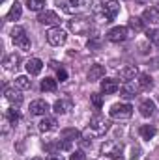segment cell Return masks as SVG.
I'll use <instances>...</instances> for the list:
<instances>
[{
    "label": "cell",
    "mask_w": 159,
    "mask_h": 160,
    "mask_svg": "<svg viewBox=\"0 0 159 160\" xmlns=\"http://www.w3.org/2000/svg\"><path fill=\"white\" fill-rule=\"evenodd\" d=\"M139 157H140V145L139 143H131V155H129V158L137 160Z\"/></svg>",
    "instance_id": "e575fe53"
},
{
    "label": "cell",
    "mask_w": 159,
    "mask_h": 160,
    "mask_svg": "<svg viewBox=\"0 0 159 160\" xmlns=\"http://www.w3.org/2000/svg\"><path fill=\"white\" fill-rule=\"evenodd\" d=\"M26 6L30 11H43V8L47 6L45 0H26Z\"/></svg>",
    "instance_id": "f546056e"
},
{
    "label": "cell",
    "mask_w": 159,
    "mask_h": 160,
    "mask_svg": "<svg viewBox=\"0 0 159 160\" xmlns=\"http://www.w3.org/2000/svg\"><path fill=\"white\" fill-rule=\"evenodd\" d=\"M6 119H8L9 125H17L21 121V114L15 108H9V110H6Z\"/></svg>",
    "instance_id": "f1b7e54d"
},
{
    "label": "cell",
    "mask_w": 159,
    "mask_h": 160,
    "mask_svg": "<svg viewBox=\"0 0 159 160\" xmlns=\"http://www.w3.org/2000/svg\"><path fill=\"white\" fill-rule=\"evenodd\" d=\"M60 138L73 143V142H77V140L80 138V132L77 130V128H64V130L60 132Z\"/></svg>",
    "instance_id": "7402d4cb"
},
{
    "label": "cell",
    "mask_w": 159,
    "mask_h": 160,
    "mask_svg": "<svg viewBox=\"0 0 159 160\" xmlns=\"http://www.w3.org/2000/svg\"><path fill=\"white\" fill-rule=\"evenodd\" d=\"M129 28L135 30V32H140V30L144 28V21H142V17H131V19H129Z\"/></svg>",
    "instance_id": "4dcf8cb0"
},
{
    "label": "cell",
    "mask_w": 159,
    "mask_h": 160,
    "mask_svg": "<svg viewBox=\"0 0 159 160\" xmlns=\"http://www.w3.org/2000/svg\"><path fill=\"white\" fill-rule=\"evenodd\" d=\"M41 69H43V62H41L40 58H32V60L26 62V71H28V75L36 77V75L41 73Z\"/></svg>",
    "instance_id": "d6986e66"
},
{
    "label": "cell",
    "mask_w": 159,
    "mask_h": 160,
    "mask_svg": "<svg viewBox=\"0 0 159 160\" xmlns=\"http://www.w3.org/2000/svg\"><path fill=\"white\" fill-rule=\"evenodd\" d=\"M56 77H58V80H60V82H64V80H68V71L60 67V69L56 71Z\"/></svg>",
    "instance_id": "8d00e7d4"
},
{
    "label": "cell",
    "mask_w": 159,
    "mask_h": 160,
    "mask_svg": "<svg viewBox=\"0 0 159 160\" xmlns=\"http://www.w3.org/2000/svg\"><path fill=\"white\" fill-rule=\"evenodd\" d=\"M15 88H19V89H30V78L28 77H17L15 78Z\"/></svg>",
    "instance_id": "1f68e13d"
},
{
    "label": "cell",
    "mask_w": 159,
    "mask_h": 160,
    "mask_svg": "<svg viewBox=\"0 0 159 160\" xmlns=\"http://www.w3.org/2000/svg\"><path fill=\"white\" fill-rule=\"evenodd\" d=\"M6 99H8L13 106H21V104H23V95H21L19 88H8V89H6Z\"/></svg>",
    "instance_id": "9a60e30c"
},
{
    "label": "cell",
    "mask_w": 159,
    "mask_h": 160,
    "mask_svg": "<svg viewBox=\"0 0 159 160\" xmlns=\"http://www.w3.org/2000/svg\"><path fill=\"white\" fill-rule=\"evenodd\" d=\"M101 155L109 157L112 160H122V155H123V143L118 142V140H109V142H103L101 145Z\"/></svg>",
    "instance_id": "3957f363"
},
{
    "label": "cell",
    "mask_w": 159,
    "mask_h": 160,
    "mask_svg": "<svg viewBox=\"0 0 159 160\" xmlns=\"http://www.w3.org/2000/svg\"><path fill=\"white\" fill-rule=\"evenodd\" d=\"M103 77H105V65L96 63V65H92V67H90V71H88V80H90V82L101 80Z\"/></svg>",
    "instance_id": "ffe728a7"
},
{
    "label": "cell",
    "mask_w": 159,
    "mask_h": 160,
    "mask_svg": "<svg viewBox=\"0 0 159 160\" xmlns=\"http://www.w3.org/2000/svg\"><path fill=\"white\" fill-rule=\"evenodd\" d=\"M56 119L54 118H43L41 119V123H40V130L41 132H51V130H54L56 128Z\"/></svg>",
    "instance_id": "d4e9b609"
},
{
    "label": "cell",
    "mask_w": 159,
    "mask_h": 160,
    "mask_svg": "<svg viewBox=\"0 0 159 160\" xmlns=\"http://www.w3.org/2000/svg\"><path fill=\"white\" fill-rule=\"evenodd\" d=\"M19 63H21V56H19V54H15V52L8 54V56L4 58V62H2V65H4L8 71H13V69H17V67H19Z\"/></svg>",
    "instance_id": "ac0fdd59"
},
{
    "label": "cell",
    "mask_w": 159,
    "mask_h": 160,
    "mask_svg": "<svg viewBox=\"0 0 159 160\" xmlns=\"http://www.w3.org/2000/svg\"><path fill=\"white\" fill-rule=\"evenodd\" d=\"M142 21L144 22H159V11L156 8H148V9H144V13H142Z\"/></svg>",
    "instance_id": "cb8c5ba5"
},
{
    "label": "cell",
    "mask_w": 159,
    "mask_h": 160,
    "mask_svg": "<svg viewBox=\"0 0 159 160\" xmlns=\"http://www.w3.org/2000/svg\"><path fill=\"white\" fill-rule=\"evenodd\" d=\"M137 82H139L140 89H148V88H152V86H154V78H152L148 73H140Z\"/></svg>",
    "instance_id": "484cf974"
},
{
    "label": "cell",
    "mask_w": 159,
    "mask_h": 160,
    "mask_svg": "<svg viewBox=\"0 0 159 160\" xmlns=\"http://www.w3.org/2000/svg\"><path fill=\"white\" fill-rule=\"evenodd\" d=\"M30 114L32 116H45L49 110H51V106H49V102L47 101H43V99H36V101H32L30 102Z\"/></svg>",
    "instance_id": "7c38bea8"
},
{
    "label": "cell",
    "mask_w": 159,
    "mask_h": 160,
    "mask_svg": "<svg viewBox=\"0 0 159 160\" xmlns=\"http://www.w3.org/2000/svg\"><path fill=\"white\" fill-rule=\"evenodd\" d=\"M71 108H73V102H71L69 99H58V101L52 104V110H54V114H58V116L68 114Z\"/></svg>",
    "instance_id": "4fadbf2b"
},
{
    "label": "cell",
    "mask_w": 159,
    "mask_h": 160,
    "mask_svg": "<svg viewBox=\"0 0 159 160\" xmlns=\"http://www.w3.org/2000/svg\"><path fill=\"white\" fill-rule=\"evenodd\" d=\"M109 130V121L103 116H94L90 119V125L84 130V138H96V136H103Z\"/></svg>",
    "instance_id": "6da1fadb"
},
{
    "label": "cell",
    "mask_w": 159,
    "mask_h": 160,
    "mask_svg": "<svg viewBox=\"0 0 159 160\" xmlns=\"http://www.w3.org/2000/svg\"><path fill=\"white\" fill-rule=\"evenodd\" d=\"M69 160H86V155H84V151H75V153H71Z\"/></svg>",
    "instance_id": "d590c367"
},
{
    "label": "cell",
    "mask_w": 159,
    "mask_h": 160,
    "mask_svg": "<svg viewBox=\"0 0 159 160\" xmlns=\"http://www.w3.org/2000/svg\"><path fill=\"white\" fill-rule=\"evenodd\" d=\"M38 21H40L41 24L54 26V24H58V22H60V17H58V13H56V11L43 9V11H40V15H38Z\"/></svg>",
    "instance_id": "8fae6325"
},
{
    "label": "cell",
    "mask_w": 159,
    "mask_h": 160,
    "mask_svg": "<svg viewBox=\"0 0 159 160\" xmlns=\"http://www.w3.org/2000/svg\"><path fill=\"white\" fill-rule=\"evenodd\" d=\"M146 38H148L150 43L159 45V30L157 28H150V30H146Z\"/></svg>",
    "instance_id": "d6a6232c"
},
{
    "label": "cell",
    "mask_w": 159,
    "mask_h": 160,
    "mask_svg": "<svg viewBox=\"0 0 159 160\" xmlns=\"http://www.w3.org/2000/svg\"><path fill=\"white\" fill-rule=\"evenodd\" d=\"M139 91H140V86H139V82H133V80L125 82V84L120 88V93H122L123 99H135V97L139 95Z\"/></svg>",
    "instance_id": "9c48e42d"
},
{
    "label": "cell",
    "mask_w": 159,
    "mask_h": 160,
    "mask_svg": "<svg viewBox=\"0 0 159 160\" xmlns=\"http://www.w3.org/2000/svg\"><path fill=\"white\" fill-rule=\"evenodd\" d=\"M156 127L154 125H142L140 128H139V134H140V138L142 140H152L154 136H156Z\"/></svg>",
    "instance_id": "603a6c76"
},
{
    "label": "cell",
    "mask_w": 159,
    "mask_h": 160,
    "mask_svg": "<svg viewBox=\"0 0 159 160\" xmlns=\"http://www.w3.org/2000/svg\"><path fill=\"white\" fill-rule=\"evenodd\" d=\"M118 75L122 80L129 82V80H135V77H139V69H137V65H125L118 71Z\"/></svg>",
    "instance_id": "2e32d148"
},
{
    "label": "cell",
    "mask_w": 159,
    "mask_h": 160,
    "mask_svg": "<svg viewBox=\"0 0 159 160\" xmlns=\"http://www.w3.org/2000/svg\"><path fill=\"white\" fill-rule=\"evenodd\" d=\"M90 101H92V104H94L96 110H101V106H103V95L92 93V95H90Z\"/></svg>",
    "instance_id": "836d02e7"
},
{
    "label": "cell",
    "mask_w": 159,
    "mask_h": 160,
    "mask_svg": "<svg viewBox=\"0 0 159 160\" xmlns=\"http://www.w3.org/2000/svg\"><path fill=\"white\" fill-rule=\"evenodd\" d=\"M21 15H23L21 4H19V2H13V6L9 8V11H8V15H6V21H19Z\"/></svg>",
    "instance_id": "44dd1931"
},
{
    "label": "cell",
    "mask_w": 159,
    "mask_h": 160,
    "mask_svg": "<svg viewBox=\"0 0 159 160\" xmlns=\"http://www.w3.org/2000/svg\"><path fill=\"white\" fill-rule=\"evenodd\" d=\"M32 160H41V158H32Z\"/></svg>",
    "instance_id": "ab89813d"
},
{
    "label": "cell",
    "mask_w": 159,
    "mask_h": 160,
    "mask_svg": "<svg viewBox=\"0 0 159 160\" xmlns=\"http://www.w3.org/2000/svg\"><path fill=\"white\" fill-rule=\"evenodd\" d=\"M56 6H58L64 13H68V15L77 13L79 8H82V6H80V0H56Z\"/></svg>",
    "instance_id": "30bf717a"
},
{
    "label": "cell",
    "mask_w": 159,
    "mask_h": 160,
    "mask_svg": "<svg viewBox=\"0 0 159 160\" xmlns=\"http://www.w3.org/2000/svg\"><path fill=\"white\" fill-rule=\"evenodd\" d=\"M99 11L103 15V22H111L116 19V15L120 13V2L118 0H107L103 4H99Z\"/></svg>",
    "instance_id": "277c9868"
},
{
    "label": "cell",
    "mask_w": 159,
    "mask_h": 160,
    "mask_svg": "<svg viewBox=\"0 0 159 160\" xmlns=\"http://www.w3.org/2000/svg\"><path fill=\"white\" fill-rule=\"evenodd\" d=\"M129 38V28L127 26H114L107 32V39L112 43H122Z\"/></svg>",
    "instance_id": "ba28073f"
},
{
    "label": "cell",
    "mask_w": 159,
    "mask_h": 160,
    "mask_svg": "<svg viewBox=\"0 0 159 160\" xmlns=\"http://www.w3.org/2000/svg\"><path fill=\"white\" fill-rule=\"evenodd\" d=\"M139 110H140V116H144V118H152L154 112H156V102L150 101V99H144V101H140Z\"/></svg>",
    "instance_id": "e0dca14e"
},
{
    "label": "cell",
    "mask_w": 159,
    "mask_h": 160,
    "mask_svg": "<svg viewBox=\"0 0 159 160\" xmlns=\"http://www.w3.org/2000/svg\"><path fill=\"white\" fill-rule=\"evenodd\" d=\"M45 160H64V158H62L60 155H49V157H47Z\"/></svg>",
    "instance_id": "74e56055"
},
{
    "label": "cell",
    "mask_w": 159,
    "mask_h": 160,
    "mask_svg": "<svg viewBox=\"0 0 159 160\" xmlns=\"http://www.w3.org/2000/svg\"><path fill=\"white\" fill-rule=\"evenodd\" d=\"M101 45H103V38H101V36H92V38L88 39V43H86L88 50H99Z\"/></svg>",
    "instance_id": "4316f807"
},
{
    "label": "cell",
    "mask_w": 159,
    "mask_h": 160,
    "mask_svg": "<svg viewBox=\"0 0 159 160\" xmlns=\"http://www.w3.org/2000/svg\"><path fill=\"white\" fill-rule=\"evenodd\" d=\"M2 2H4V0H2Z\"/></svg>",
    "instance_id": "60d3db41"
},
{
    "label": "cell",
    "mask_w": 159,
    "mask_h": 160,
    "mask_svg": "<svg viewBox=\"0 0 159 160\" xmlns=\"http://www.w3.org/2000/svg\"><path fill=\"white\" fill-rule=\"evenodd\" d=\"M68 26H69V30H71L73 34H77V36H86V34L92 32L94 22H92V19L86 17V15H77V17H73V19L68 22Z\"/></svg>",
    "instance_id": "7a4b0ae2"
},
{
    "label": "cell",
    "mask_w": 159,
    "mask_h": 160,
    "mask_svg": "<svg viewBox=\"0 0 159 160\" xmlns=\"http://www.w3.org/2000/svg\"><path fill=\"white\" fill-rule=\"evenodd\" d=\"M41 91H49V93H52V91H56V80L54 78H43L41 80Z\"/></svg>",
    "instance_id": "83f0119b"
},
{
    "label": "cell",
    "mask_w": 159,
    "mask_h": 160,
    "mask_svg": "<svg viewBox=\"0 0 159 160\" xmlns=\"http://www.w3.org/2000/svg\"><path fill=\"white\" fill-rule=\"evenodd\" d=\"M11 41H13V45H15L17 48H21V50H30V39H28L25 28L15 26V28L11 30Z\"/></svg>",
    "instance_id": "5b68a950"
},
{
    "label": "cell",
    "mask_w": 159,
    "mask_h": 160,
    "mask_svg": "<svg viewBox=\"0 0 159 160\" xmlns=\"http://www.w3.org/2000/svg\"><path fill=\"white\" fill-rule=\"evenodd\" d=\"M109 116L112 118V119H129L131 116H133V106L131 104H114V106H111V110H109Z\"/></svg>",
    "instance_id": "8992f818"
},
{
    "label": "cell",
    "mask_w": 159,
    "mask_h": 160,
    "mask_svg": "<svg viewBox=\"0 0 159 160\" xmlns=\"http://www.w3.org/2000/svg\"><path fill=\"white\" fill-rule=\"evenodd\" d=\"M92 4V0H80V6L82 8H86V6H90Z\"/></svg>",
    "instance_id": "f35d334b"
},
{
    "label": "cell",
    "mask_w": 159,
    "mask_h": 160,
    "mask_svg": "<svg viewBox=\"0 0 159 160\" xmlns=\"http://www.w3.org/2000/svg\"><path fill=\"white\" fill-rule=\"evenodd\" d=\"M118 89H120L118 80H114V78L101 80V93H105V95H112V93H116Z\"/></svg>",
    "instance_id": "5bb4252c"
},
{
    "label": "cell",
    "mask_w": 159,
    "mask_h": 160,
    "mask_svg": "<svg viewBox=\"0 0 159 160\" xmlns=\"http://www.w3.org/2000/svg\"><path fill=\"white\" fill-rule=\"evenodd\" d=\"M47 41H49V45H52V47H60V45H64V43L68 41V34H66V30H62L60 26H54V28H51V30L47 32Z\"/></svg>",
    "instance_id": "52a82bcc"
}]
</instances>
